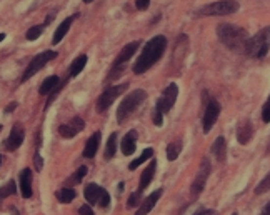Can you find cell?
Returning <instances> with one entry per match:
<instances>
[{
	"label": "cell",
	"mask_w": 270,
	"mask_h": 215,
	"mask_svg": "<svg viewBox=\"0 0 270 215\" xmlns=\"http://www.w3.org/2000/svg\"><path fill=\"white\" fill-rule=\"evenodd\" d=\"M212 153L217 159V162H225L227 159V144H225L224 137H217L215 142L212 144Z\"/></svg>",
	"instance_id": "21"
},
{
	"label": "cell",
	"mask_w": 270,
	"mask_h": 215,
	"mask_svg": "<svg viewBox=\"0 0 270 215\" xmlns=\"http://www.w3.org/2000/svg\"><path fill=\"white\" fill-rule=\"evenodd\" d=\"M117 135H119V133L114 132L110 137H108V140H107V145H105V159L107 160L114 159V155L117 152Z\"/></svg>",
	"instance_id": "27"
},
{
	"label": "cell",
	"mask_w": 270,
	"mask_h": 215,
	"mask_svg": "<svg viewBox=\"0 0 270 215\" xmlns=\"http://www.w3.org/2000/svg\"><path fill=\"white\" fill-rule=\"evenodd\" d=\"M145 99H147V92L142 90V88L134 90L132 94L125 95V99L120 102L119 108H117V122H119V124L125 122L128 117L140 107V104H142Z\"/></svg>",
	"instance_id": "4"
},
{
	"label": "cell",
	"mask_w": 270,
	"mask_h": 215,
	"mask_svg": "<svg viewBox=\"0 0 270 215\" xmlns=\"http://www.w3.org/2000/svg\"><path fill=\"white\" fill-rule=\"evenodd\" d=\"M23 139H25V132H23V127L20 124H15L14 127H12V130H10L9 139L3 142V147L9 150V152H14V150H17L20 145H22Z\"/></svg>",
	"instance_id": "13"
},
{
	"label": "cell",
	"mask_w": 270,
	"mask_h": 215,
	"mask_svg": "<svg viewBox=\"0 0 270 215\" xmlns=\"http://www.w3.org/2000/svg\"><path fill=\"white\" fill-rule=\"evenodd\" d=\"M140 197H142V192H139V190L132 194V195L128 197V204H127L128 209H132V207L139 205V204H140Z\"/></svg>",
	"instance_id": "33"
},
{
	"label": "cell",
	"mask_w": 270,
	"mask_h": 215,
	"mask_svg": "<svg viewBox=\"0 0 270 215\" xmlns=\"http://www.w3.org/2000/svg\"><path fill=\"white\" fill-rule=\"evenodd\" d=\"M83 197L90 205H100V207H108L110 205V195L105 189H102L97 184H88L85 189H83Z\"/></svg>",
	"instance_id": "7"
},
{
	"label": "cell",
	"mask_w": 270,
	"mask_h": 215,
	"mask_svg": "<svg viewBox=\"0 0 270 215\" xmlns=\"http://www.w3.org/2000/svg\"><path fill=\"white\" fill-rule=\"evenodd\" d=\"M82 2H85V3H90V2H94V0H82Z\"/></svg>",
	"instance_id": "46"
},
{
	"label": "cell",
	"mask_w": 270,
	"mask_h": 215,
	"mask_svg": "<svg viewBox=\"0 0 270 215\" xmlns=\"http://www.w3.org/2000/svg\"><path fill=\"white\" fill-rule=\"evenodd\" d=\"M240 5L235 0H220V2H213L210 5L202 7L197 12V17H224V15H232L239 12Z\"/></svg>",
	"instance_id": "5"
},
{
	"label": "cell",
	"mask_w": 270,
	"mask_h": 215,
	"mask_svg": "<svg viewBox=\"0 0 270 215\" xmlns=\"http://www.w3.org/2000/svg\"><path fill=\"white\" fill-rule=\"evenodd\" d=\"M15 190H17V187H15V182H14V180H9V182H7V185L0 187V202H2L3 198L14 195Z\"/></svg>",
	"instance_id": "29"
},
{
	"label": "cell",
	"mask_w": 270,
	"mask_h": 215,
	"mask_svg": "<svg viewBox=\"0 0 270 215\" xmlns=\"http://www.w3.org/2000/svg\"><path fill=\"white\" fill-rule=\"evenodd\" d=\"M262 120L264 122H270V95H269V99L265 100V104H264V107H262Z\"/></svg>",
	"instance_id": "34"
},
{
	"label": "cell",
	"mask_w": 270,
	"mask_h": 215,
	"mask_svg": "<svg viewBox=\"0 0 270 215\" xmlns=\"http://www.w3.org/2000/svg\"><path fill=\"white\" fill-rule=\"evenodd\" d=\"M42 34H43V25H34V27H30L29 30H27L25 37H27V40L34 42V40H37Z\"/></svg>",
	"instance_id": "30"
},
{
	"label": "cell",
	"mask_w": 270,
	"mask_h": 215,
	"mask_svg": "<svg viewBox=\"0 0 270 215\" xmlns=\"http://www.w3.org/2000/svg\"><path fill=\"white\" fill-rule=\"evenodd\" d=\"M75 195H77V194H75V190L72 187H63V189L57 190V198L60 204H70L75 198Z\"/></svg>",
	"instance_id": "25"
},
{
	"label": "cell",
	"mask_w": 270,
	"mask_h": 215,
	"mask_svg": "<svg viewBox=\"0 0 270 215\" xmlns=\"http://www.w3.org/2000/svg\"><path fill=\"white\" fill-rule=\"evenodd\" d=\"M2 40H5V34H0V42H2Z\"/></svg>",
	"instance_id": "43"
},
{
	"label": "cell",
	"mask_w": 270,
	"mask_h": 215,
	"mask_svg": "<svg viewBox=\"0 0 270 215\" xmlns=\"http://www.w3.org/2000/svg\"><path fill=\"white\" fill-rule=\"evenodd\" d=\"M193 215H204V209H200V210H197V212H195V214H193Z\"/></svg>",
	"instance_id": "42"
},
{
	"label": "cell",
	"mask_w": 270,
	"mask_h": 215,
	"mask_svg": "<svg viewBox=\"0 0 270 215\" xmlns=\"http://www.w3.org/2000/svg\"><path fill=\"white\" fill-rule=\"evenodd\" d=\"M204 215H217L215 210H204Z\"/></svg>",
	"instance_id": "41"
},
{
	"label": "cell",
	"mask_w": 270,
	"mask_h": 215,
	"mask_svg": "<svg viewBox=\"0 0 270 215\" xmlns=\"http://www.w3.org/2000/svg\"><path fill=\"white\" fill-rule=\"evenodd\" d=\"M127 88H128V84L127 82L119 84V85H114V87H108L107 90L99 97V100H97V110H99L100 113L105 112L107 108L110 107V105L114 104L115 100L119 99V97L127 90Z\"/></svg>",
	"instance_id": "8"
},
{
	"label": "cell",
	"mask_w": 270,
	"mask_h": 215,
	"mask_svg": "<svg viewBox=\"0 0 270 215\" xmlns=\"http://www.w3.org/2000/svg\"><path fill=\"white\" fill-rule=\"evenodd\" d=\"M87 65V55H79L75 60H72L70 67H68V77H77L80 72Z\"/></svg>",
	"instance_id": "24"
},
{
	"label": "cell",
	"mask_w": 270,
	"mask_h": 215,
	"mask_svg": "<svg viewBox=\"0 0 270 215\" xmlns=\"http://www.w3.org/2000/svg\"><path fill=\"white\" fill-rule=\"evenodd\" d=\"M150 5V0H135V7L139 10H147Z\"/></svg>",
	"instance_id": "36"
},
{
	"label": "cell",
	"mask_w": 270,
	"mask_h": 215,
	"mask_svg": "<svg viewBox=\"0 0 270 215\" xmlns=\"http://www.w3.org/2000/svg\"><path fill=\"white\" fill-rule=\"evenodd\" d=\"M155 169H157V160H150L148 167L144 170V173L140 175V182H139V192H144L145 189L150 185V182L154 180L155 175Z\"/></svg>",
	"instance_id": "18"
},
{
	"label": "cell",
	"mask_w": 270,
	"mask_h": 215,
	"mask_svg": "<svg viewBox=\"0 0 270 215\" xmlns=\"http://www.w3.org/2000/svg\"><path fill=\"white\" fill-rule=\"evenodd\" d=\"M59 84H60V79H59L57 75L47 77V79L42 82V85L39 87V94H40V95H48L52 90H55V88H57Z\"/></svg>",
	"instance_id": "23"
},
{
	"label": "cell",
	"mask_w": 270,
	"mask_h": 215,
	"mask_svg": "<svg viewBox=\"0 0 270 215\" xmlns=\"http://www.w3.org/2000/svg\"><path fill=\"white\" fill-rule=\"evenodd\" d=\"M135 145H137V130H130L122 139V144H120L122 153L124 155H132L135 152Z\"/></svg>",
	"instance_id": "22"
},
{
	"label": "cell",
	"mask_w": 270,
	"mask_h": 215,
	"mask_svg": "<svg viewBox=\"0 0 270 215\" xmlns=\"http://www.w3.org/2000/svg\"><path fill=\"white\" fill-rule=\"evenodd\" d=\"M217 37L220 39V42L225 47L232 48V50H240L247 43L249 34L245 28L233 25V23H220L217 27Z\"/></svg>",
	"instance_id": "2"
},
{
	"label": "cell",
	"mask_w": 270,
	"mask_h": 215,
	"mask_svg": "<svg viewBox=\"0 0 270 215\" xmlns=\"http://www.w3.org/2000/svg\"><path fill=\"white\" fill-rule=\"evenodd\" d=\"M165 48H167V39H165L164 35H155V37H152L147 43H145L142 54L139 55V59L135 60L134 67H132L134 74L140 75V74H144V72H147L148 68L154 67L160 60V57L164 55Z\"/></svg>",
	"instance_id": "1"
},
{
	"label": "cell",
	"mask_w": 270,
	"mask_h": 215,
	"mask_svg": "<svg viewBox=\"0 0 270 215\" xmlns=\"http://www.w3.org/2000/svg\"><path fill=\"white\" fill-rule=\"evenodd\" d=\"M83 127H85V122H83L82 117H74L70 122L60 125L59 133L63 137V139H74V137L77 135L79 132L83 130Z\"/></svg>",
	"instance_id": "12"
},
{
	"label": "cell",
	"mask_w": 270,
	"mask_h": 215,
	"mask_svg": "<svg viewBox=\"0 0 270 215\" xmlns=\"http://www.w3.org/2000/svg\"><path fill=\"white\" fill-rule=\"evenodd\" d=\"M100 140H102V133L100 132L92 133L90 139H88L87 144H85V149H83V157H85V159L95 157L97 150H99V145H100Z\"/></svg>",
	"instance_id": "19"
},
{
	"label": "cell",
	"mask_w": 270,
	"mask_h": 215,
	"mask_svg": "<svg viewBox=\"0 0 270 215\" xmlns=\"http://www.w3.org/2000/svg\"><path fill=\"white\" fill-rule=\"evenodd\" d=\"M210 172H212L210 162H208V159H204L202 164H200L199 170H197L195 178H193V182H192V187H190V195H192V198H197V197L200 195V194L204 192L205 184H207Z\"/></svg>",
	"instance_id": "9"
},
{
	"label": "cell",
	"mask_w": 270,
	"mask_h": 215,
	"mask_svg": "<svg viewBox=\"0 0 270 215\" xmlns=\"http://www.w3.org/2000/svg\"><path fill=\"white\" fill-rule=\"evenodd\" d=\"M87 175V167L85 165H82V167H80L77 172L74 173V177H70L68 178V184L70 185H74V184H80V182H82V178Z\"/></svg>",
	"instance_id": "31"
},
{
	"label": "cell",
	"mask_w": 270,
	"mask_h": 215,
	"mask_svg": "<svg viewBox=\"0 0 270 215\" xmlns=\"http://www.w3.org/2000/svg\"><path fill=\"white\" fill-rule=\"evenodd\" d=\"M20 194L23 198H30L32 197V170L30 169H23L20 172Z\"/></svg>",
	"instance_id": "16"
},
{
	"label": "cell",
	"mask_w": 270,
	"mask_h": 215,
	"mask_svg": "<svg viewBox=\"0 0 270 215\" xmlns=\"http://www.w3.org/2000/svg\"><path fill=\"white\" fill-rule=\"evenodd\" d=\"M220 104L217 102L215 99L208 100V104L205 105V110H204V117H202V127H204V132L208 133L210 132V129L215 125L217 119H219L220 115Z\"/></svg>",
	"instance_id": "11"
},
{
	"label": "cell",
	"mask_w": 270,
	"mask_h": 215,
	"mask_svg": "<svg viewBox=\"0 0 270 215\" xmlns=\"http://www.w3.org/2000/svg\"><path fill=\"white\" fill-rule=\"evenodd\" d=\"M75 19H77V14H75V15H70V17L65 19L57 28H55V34H54V37H52V43H54V45H57V43L62 42V39L67 35L68 28H70L72 22H74Z\"/></svg>",
	"instance_id": "20"
},
{
	"label": "cell",
	"mask_w": 270,
	"mask_h": 215,
	"mask_svg": "<svg viewBox=\"0 0 270 215\" xmlns=\"http://www.w3.org/2000/svg\"><path fill=\"white\" fill-rule=\"evenodd\" d=\"M253 137V125L250 120H244L237 127V140L242 145H247Z\"/></svg>",
	"instance_id": "15"
},
{
	"label": "cell",
	"mask_w": 270,
	"mask_h": 215,
	"mask_svg": "<svg viewBox=\"0 0 270 215\" xmlns=\"http://www.w3.org/2000/svg\"><path fill=\"white\" fill-rule=\"evenodd\" d=\"M244 50L250 59H262V57L267 55L270 50V25L264 27L259 34H255L252 39H249Z\"/></svg>",
	"instance_id": "3"
},
{
	"label": "cell",
	"mask_w": 270,
	"mask_h": 215,
	"mask_svg": "<svg viewBox=\"0 0 270 215\" xmlns=\"http://www.w3.org/2000/svg\"><path fill=\"white\" fill-rule=\"evenodd\" d=\"M79 215H94V212H92L90 205H82L79 209Z\"/></svg>",
	"instance_id": "38"
},
{
	"label": "cell",
	"mask_w": 270,
	"mask_h": 215,
	"mask_svg": "<svg viewBox=\"0 0 270 215\" xmlns=\"http://www.w3.org/2000/svg\"><path fill=\"white\" fill-rule=\"evenodd\" d=\"M15 107H17V102H15V104H10V105H9V107H7V108H5V112H7V113H9V112H12V110H14V108H15Z\"/></svg>",
	"instance_id": "40"
},
{
	"label": "cell",
	"mask_w": 270,
	"mask_h": 215,
	"mask_svg": "<svg viewBox=\"0 0 270 215\" xmlns=\"http://www.w3.org/2000/svg\"><path fill=\"white\" fill-rule=\"evenodd\" d=\"M270 189V172L267 173V177L264 178V180L260 182L259 185H257V189H255V194L257 195H262V194H265L267 190Z\"/></svg>",
	"instance_id": "32"
},
{
	"label": "cell",
	"mask_w": 270,
	"mask_h": 215,
	"mask_svg": "<svg viewBox=\"0 0 270 215\" xmlns=\"http://www.w3.org/2000/svg\"><path fill=\"white\" fill-rule=\"evenodd\" d=\"M139 47H140V42H139V40H135V42L127 43V45L124 47L122 50H120V54L117 55V59H115V62H114V67L125 65V64L128 62V60H130L132 57L135 55V52L139 50Z\"/></svg>",
	"instance_id": "14"
},
{
	"label": "cell",
	"mask_w": 270,
	"mask_h": 215,
	"mask_svg": "<svg viewBox=\"0 0 270 215\" xmlns=\"http://www.w3.org/2000/svg\"><path fill=\"white\" fill-rule=\"evenodd\" d=\"M180 150H182V144L180 142H172L167 147V159L168 160H175L180 155Z\"/></svg>",
	"instance_id": "28"
},
{
	"label": "cell",
	"mask_w": 270,
	"mask_h": 215,
	"mask_svg": "<svg viewBox=\"0 0 270 215\" xmlns=\"http://www.w3.org/2000/svg\"><path fill=\"white\" fill-rule=\"evenodd\" d=\"M57 55H59V54H57V52H54V50H45V52H42V54L35 55L34 59L30 60L29 65H27L25 72H23L22 82H27V80H29L30 77H34L35 74H37V72L42 70V68L45 67L47 64L50 62V60H54Z\"/></svg>",
	"instance_id": "6"
},
{
	"label": "cell",
	"mask_w": 270,
	"mask_h": 215,
	"mask_svg": "<svg viewBox=\"0 0 270 215\" xmlns=\"http://www.w3.org/2000/svg\"><path fill=\"white\" fill-rule=\"evenodd\" d=\"M2 162H3V157L0 155V167H2Z\"/></svg>",
	"instance_id": "45"
},
{
	"label": "cell",
	"mask_w": 270,
	"mask_h": 215,
	"mask_svg": "<svg viewBox=\"0 0 270 215\" xmlns=\"http://www.w3.org/2000/svg\"><path fill=\"white\" fill-rule=\"evenodd\" d=\"M34 164H35V170H37V172H42V169H43V159L40 157L39 150L35 152V155H34Z\"/></svg>",
	"instance_id": "35"
},
{
	"label": "cell",
	"mask_w": 270,
	"mask_h": 215,
	"mask_svg": "<svg viewBox=\"0 0 270 215\" xmlns=\"http://www.w3.org/2000/svg\"><path fill=\"white\" fill-rule=\"evenodd\" d=\"M0 130H2V125H0Z\"/></svg>",
	"instance_id": "47"
},
{
	"label": "cell",
	"mask_w": 270,
	"mask_h": 215,
	"mask_svg": "<svg viewBox=\"0 0 270 215\" xmlns=\"http://www.w3.org/2000/svg\"><path fill=\"white\" fill-rule=\"evenodd\" d=\"M177 97H179V87H177L175 82H172L170 85H167V88L164 90L162 97L157 100L155 112H159V113H162V115H165V113H167L175 105Z\"/></svg>",
	"instance_id": "10"
},
{
	"label": "cell",
	"mask_w": 270,
	"mask_h": 215,
	"mask_svg": "<svg viewBox=\"0 0 270 215\" xmlns=\"http://www.w3.org/2000/svg\"><path fill=\"white\" fill-rule=\"evenodd\" d=\"M154 124L157 125V127H162L164 125V115L162 113H159V112L154 113Z\"/></svg>",
	"instance_id": "37"
},
{
	"label": "cell",
	"mask_w": 270,
	"mask_h": 215,
	"mask_svg": "<svg viewBox=\"0 0 270 215\" xmlns=\"http://www.w3.org/2000/svg\"><path fill=\"white\" fill-rule=\"evenodd\" d=\"M152 155H154V149H145L142 153H140V157H137V159L134 162H130V165H128V169L130 170H135L137 167H140V165L144 164V162H147V160H150L152 159Z\"/></svg>",
	"instance_id": "26"
},
{
	"label": "cell",
	"mask_w": 270,
	"mask_h": 215,
	"mask_svg": "<svg viewBox=\"0 0 270 215\" xmlns=\"http://www.w3.org/2000/svg\"><path fill=\"white\" fill-rule=\"evenodd\" d=\"M265 153H270V142H269V145H267V152Z\"/></svg>",
	"instance_id": "44"
},
{
	"label": "cell",
	"mask_w": 270,
	"mask_h": 215,
	"mask_svg": "<svg viewBox=\"0 0 270 215\" xmlns=\"http://www.w3.org/2000/svg\"><path fill=\"white\" fill-rule=\"evenodd\" d=\"M160 195H162V189H159V190H155V192H152L150 195L145 198L144 202H140V207H139V210L135 212V215H147L155 207L157 200L160 198Z\"/></svg>",
	"instance_id": "17"
},
{
	"label": "cell",
	"mask_w": 270,
	"mask_h": 215,
	"mask_svg": "<svg viewBox=\"0 0 270 215\" xmlns=\"http://www.w3.org/2000/svg\"><path fill=\"white\" fill-rule=\"evenodd\" d=\"M260 215H270V202L264 207V210L260 212Z\"/></svg>",
	"instance_id": "39"
}]
</instances>
